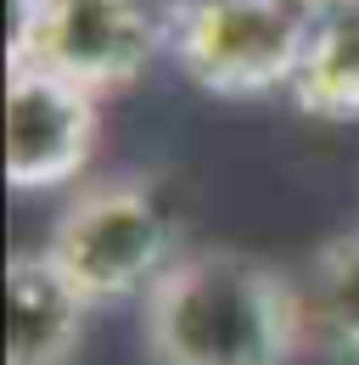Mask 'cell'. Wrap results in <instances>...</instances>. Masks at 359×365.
<instances>
[{
	"instance_id": "1",
	"label": "cell",
	"mask_w": 359,
	"mask_h": 365,
	"mask_svg": "<svg viewBox=\"0 0 359 365\" xmlns=\"http://www.w3.org/2000/svg\"><path fill=\"white\" fill-rule=\"evenodd\" d=\"M309 337L303 287L241 247H185L140 298L152 365H292Z\"/></svg>"
},
{
	"instance_id": "2",
	"label": "cell",
	"mask_w": 359,
	"mask_h": 365,
	"mask_svg": "<svg viewBox=\"0 0 359 365\" xmlns=\"http://www.w3.org/2000/svg\"><path fill=\"white\" fill-rule=\"evenodd\" d=\"M45 253L73 275L90 304H118L157 281L185 247H175V220L146 175L85 180L56 214Z\"/></svg>"
},
{
	"instance_id": "3",
	"label": "cell",
	"mask_w": 359,
	"mask_h": 365,
	"mask_svg": "<svg viewBox=\"0 0 359 365\" xmlns=\"http://www.w3.org/2000/svg\"><path fill=\"white\" fill-rule=\"evenodd\" d=\"M314 17L298 0H175L169 56L214 96L292 91Z\"/></svg>"
},
{
	"instance_id": "4",
	"label": "cell",
	"mask_w": 359,
	"mask_h": 365,
	"mask_svg": "<svg viewBox=\"0 0 359 365\" xmlns=\"http://www.w3.org/2000/svg\"><path fill=\"white\" fill-rule=\"evenodd\" d=\"M175 0H45L23 68H45L90 96H113L169 51Z\"/></svg>"
},
{
	"instance_id": "5",
	"label": "cell",
	"mask_w": 359,
	"mask_h": 365,
	"mask_svg": "<svg viewBox=\"0 0 359 365\" xmlns=\"http://www.w3.org/2000/svg\"><path fill=\"white\" fill-rule=\"evenodd\" d=\"M101 140V96L45 68H6V185L51 191L90 169Z\"/></svg>"
},
{
	"instance_id": "6",
	"label": "cell",
	"mask_w": 359,
	"mask_h": 365,
	"mask_svg": "<svg viewBox=\"0 0 359 365\" xmlns=\"http://www.w3.org/2000/svg\"><path fill=\"white\" fill-rule=\"evenodd\" d=\"M90 304L45 247H23L6 264V365H68L85 343Z\"/></svg>"
},
{
	"instance_id": "7",
	"label": "cell",
	"mask_w": 359,
	"mask_h": 365,
	"mask_svg": "<svg viewBox=\"0 0 359 365\" xmlns=\"http://www.w3.org/2000/svg\"><path fill=\"white\" fill-rule=\"evenodd\" d=\"M292 101L309 118H359V6L314 17L303 62L292 73Z\"/></svg>"
},
{
	"instance_id": "8",
	"label": "cell",
	"mask_w": 359,
	"mask_h": 365,
	"mask_svg": "<svg viewBox=\"0 0 359 365\" xmlns=\"http://www.w3.org/2000/svg\"><path fill=\"white\" fill-rule=\"evenodd\" d=\"M303 298H309L314 337L331 343V349L359 354V230L331 236V242L314 253Z\"/></svg>"
},
{
	"instance_id": "9",
	"label": "cell",
	"mask_w": 359,
	"mask_h": 365,
	"mask_svg": "<svg viewBox=\"0 0 359 365\" xmlns=\"http://www.w3.org/2000/svg\"><path fill=\"white\" fill-rule=\"evenodd\" d=\"M45 0H11V17H6V68H23L28 51H34V34H40Z\"/></svg>"
},
{
	"instance_id": "10",
	"label": "cell",
	"mask_w": 359,
	"mask_h": 365,
	"mask_svg": "<svg viewBox=\"0 0 359 365\" xmlns=\"http://www.w3.org/2000/svg\"><path fill=\"white\" fill-rule=\"evenodd\" d=\"M298 6H303L309 17H331V11H354L359 0H298Z\"/></svg>"
}]
</instances>
